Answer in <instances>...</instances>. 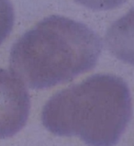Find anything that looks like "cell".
Returning a JSON list of instances; mask_svg holds the SVG:
<instances>
[{
    "instance_id": "obj_1",
    "label": "cell",
    "mask_w": 134,
    "mask_h": 146,
    "mask_svg": "<svg viewBox=\"0 0 134 146\" xmlns=\"http://www.w3.org/2000/svg\"><path fill=\"white\" fill-rule=\"evenodd\" d=\"M102 46L100 37L86 24L50 16L14 43L10 67L30 88H50L93 69Z\"/></svg>"
},
{
    "instance_id": "obj_3",
    "label": "cell",
    "mask_w": 134,
    "mask_h": 146,
    "mask_svg": "<svg viewBox=\"0 0 134 146\" xmlns=\"http://www.w3.org/2000/svg\"><path fill=\"white\" fill-rule=\"evenodd\" d=\"M30 110V95L24 84L14 74L0 68V139L21 131Z\"/></svg>"
},
{
    "instance_id": "obj_4",
    "label": "cell",
    "mask_w": 134,
    "mask_h": 146,
    "mask_svg": "<svg viewBox=\"0 0 134 146\" xmlns=\"http://www.w3.org/2000/svg\"><path fill=\"white\" fill-rule=\"evenodd\" d=\"M15 13L9 0H0V45L9 35L14 26Z\"/></svg>"
},
{
    "instance_id": "obj_5",
    "label": "cell",
    "mask_w": 134,
    "mask_h": 146,
    "mask_svg": "<svg viewBox=\"0 0 134 146\" xmlns=\"http://www.w3.org/2000/svg\"><path fill=\"white\" fill-rule=\"evenodd\" d=\"M92 10H110L120 7L127 0H74Z\"/></svg>"
},
{
    "instance_id": "obj_2",
    "label": "cell",
    "mask_w": 134,
    "mask_h": 146,
    "mask_svg": "<svg viewBox=\"0 0 134 146\" xmlns=\"http://www.w3.org/2000/svg\"><path fill=\"white\" fill-rule=\"evenodd\" d=\"M132 116L129 86L113 74H94L59 91L45 104L41 121L58 136H77L86 144L119 143Z\"/></svg>"
}]
</instances>
